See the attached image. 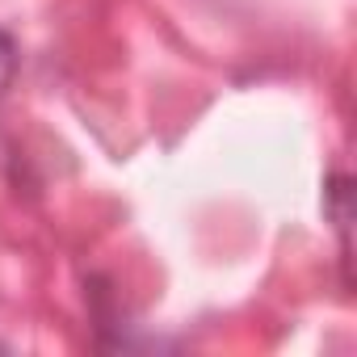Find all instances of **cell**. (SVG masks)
Returning <instances> with one entry per match:
<instances>
[{
  "label": "cell",
  "mask_w": 357,
  "mask_h": 357,
  "mask_svg": "<svg viewBox=\"0 0 357 357\" xmlns=\"http://www.w3.org/2000/svg\"><path fill=\"white\" fill-rule=\"evenodd\" d=\"M0 349H5V344H0Z\"/></svg>",
  "instance_id": "obj_2"
},
{
  "label": "cell",
  "mask_w": 357,
  "mask_h": 357,
  "mask_svg": "<svg viewBox=\"0 0 357 357\" xmlns=\"http://www.w3.org/2000/svg\"><path fill=\"white\" fill-rule=\"evenodd\" d=\"M13 76H17V47H13V38L5 30H0V97L9 93Z\"/></svg>",
  "instance_id": "obj_1"
}]
</instances>
